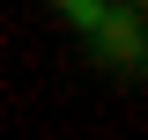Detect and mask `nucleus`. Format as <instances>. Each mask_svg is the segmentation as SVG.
Returning <instances> with one entry per match:
<instances>
[{
	"mask_svg": "<svg viewBox=\"0 0 148 140\" xmlns=\"http://www.w3.org/2000/svg\"><path fill=\"white\" fill-rule=\"evenodd\" d=\"M82 44H89V59L96 67H119V74H133L141 67V0H104L96 7V22L82 30Z\"/></svg>",
	"mask_w": 148,
	"mask_h": 140,
	"instance_id": "obj_1",
	"label": "nucleus"
},
{
	"mask_svg": "<svg viewBox=\"0 0 148 140\" xmlns=\"http://www.w3.org/2000/svg\"><path fill=\"white\" fill-rule=\"evenodd\" d=\"M52 7H59V15H67V22H74V30H89V22H96V7H104V0H52Z\"/></svg>",
	"mask_w": 148,
	"mask_h": 140,
	"instance_id": "obj_2",
	"label": "nucleus"
}]
</instances>
